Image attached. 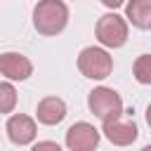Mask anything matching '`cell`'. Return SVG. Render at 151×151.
<instances>
[{
	"mask_svg": "<svg viewBox=\"0 0 151 151\" xmlns=\"http://www.w3.org/2000/svg\"><path fill=\"white\" fill-rule=\"evenodd\" d=\"M68 24V7L64 0H40L33 9V26L40 35H59Z\"/></svg>",
	"mask_w": 151,
	"mask_h": 151,
	"instance_id": "6da1fadb",
	"label": "cell"
},
{
	"mask_svg": "<svg viewBox=\"0 0 151 151\" xmlns=\"http://www.w3.org/2000/svg\"><path fill=\"white\" fill-rule=\"evenodd\" d=\"M78 71L90 80H104L113 71V59L101 47H85L78 54Z\"/></svg>",
	"mask_w": 151,
	"mask_h": 151,
	"instance_id": "7a4b0ae2",
	"label": "cell"
},
{
	"mask_svg": "<svg viewBox=\"0 0 151 151\" xmlns=\"http://www.w3.org/2000/svg\"><path fill=\"white\" fill-rule=\"evenodd\" d=\"M87 106L90 111L104 123V120H113V118H120L123 113V99L120 94L113 90V87H94L87 97Z\"/></svg>",
	"mask_w": 151,
	"mask_h": 151,
	"instance_id": "3957f363",
	"label": "cell"
},
{
	"mask_svg": "<svg viewBox=\"0 0 151 151\" xmlns=\"http://www.w3.org/2000/svg\"><path fill=\"white\" fill-rule=\"evenodd\" d=\"M94 33H97V40L104 45V47H123L127 42V21L116 14V12H109L104 17H99L97 26H94Z\"/></svg>",
	"mask_w": 151,
	"mask_h": 151,
	"instance_id": "277c9868",
	"label": "cell"
},
{
	"mask_svg": "<svg viewBox=\"0 0 151 151\" xmlns=\"http://www.w3.org/2000/svg\"><path fill=\"white\" fill-rule=\"evenodd\" d=\"M66 146L68 151H94L99 146V130L85 120L73 123L66 130Z\"/></svg>",
	"mask_w": 151,
	"mask_h": 151,
	"instance_id": "5b68a950",
	"label": "cell"
},
{
	"mask_svg": "<svg viewBox=\"0 0 151 151\" xmlns=\"http://www.w3.org/2000/svg\"><path fill=\"white\" fill-rule=\"evenodd\" d=\"M38 134V127H35V120L31 116H24V113H14L7 118V137L12 144L17 146H26L35 139Z\"/></svg>",
	"mask_w": 151,
	"mask_h": 151,
	"instance_id": "8992f818",
	"label": "cell"
},
{
	"mask_svg": "<svg viewBox=\"0 0 151 151\" xmlns=\"http://www.w3.org/2000/svg\"><path fill=\"white\" fill-rule=\"evenodd\" d=\"M101 132H104V137H106L111 144H116V146H130V144L137 139V134H139V130H137V125H134L132 120H120V118L104 120V123H101Z\"/></svg>",
	"mask_w": 151,
	"mask_h": 151,
	"instance_id": "52a82bcc",
	"label": "cell"
},
{
	"mask_svg": "<svg viewBox=\"0 0 151 151\" xmlns=\"http://www.w3.org/2000/svg\"><path fill=\"white\" fill-rule=\"evenodd\" d=\"M0 73L7 80H26L33 76V64L28 57L19 52H2L0 54Z\"/></svg>",
	"mask_w": 151,
	"mask_h": 151,
	"instance_id": "ba28073f",
	"label": "cell"
},
{
	"mask_svg": "<svg viewBox=\"0 0 151 151\" xmlns=\"http://www.w3.org/2000/svg\"><path fill=\"white\" fill-rule=\"evenodd\" d=\"M35 118L38 123L42 125H57L66 118V104L64 99L59 97H45L38 101V109H35Z\"/></svg>",
	"mask_w": 151,
	"mask_h": 151,
	"instance_id": "9c48e42d",
	"label": "cell"
},
{
	"mask_svg": "<svg viewBox=\"0 0 151 151\" xmlns=\"http://www.w3.org/2000/svg\"><path fill=\"white\" fill-rule=\"evenodd\" d=\"M125 14L132 21V26L149 31L151 28V0H127Z\"/></svg>",
	"mask_w": 151,
	"mask_h": 151,
	"instance_id": "30bf717a",
	"label": "cell"
},
{
	"mask_svg": "<svg viewBox=\"0 0 151 151\" xmlns=\"http://www.w3.org/2000/svg\"><path fill=\"white\" fill-rule=\"evenodd\" d=\"M17 106V90L12 83H0V113H12Z\"/></svg>",
	"mask_w": 151,
	"mask_h": 151,
	"instance_id": "8fae6325",
	"label": "cell"
},
{
	"mask_svg": "<svg viewBox=\"0 0 151 151\" xmlns=\"http://www.w3.org/2000/svg\"><path fill=\"white\" fill-rule=\"evenodd\" d=\"M132 71H134L137 83H142V85H151V57H149V54H142V57L134 61Z\"/></svg>",
	"mask_w": 151,
	"mask_h": 151,
	"instance_id": "7c38bea8",
	"label": "cell"
},
{
	"mask_svg": "<svg viewBox=\"0 0 151 151\" xmlns=\"http://www.w3.org/2000/svg\"><path fill=\"white\" fill-rule=\"evenodd\" d=\"M31 151H61V146L57 144V142H38V144H33L31 146Z\"/></svg>",
	"mask_w": 151,
	"mask_h": 151,
	"instance_id": "4fadbf2b",
	"label": "cell"
},
{
	"mask_svg": "<svg viewBox=\"0 0 151 151\" xmlns=\"http://www.w3.org/2000/svg\"><path fill=\"white\" fill-rule=\"evenodd\" d=\"M125 0H101V5L104 7H109V9H116V7H120Z\"/></svg>",
	"mask_w": 151,
	"mask_h": 151,
	"instance_id": "5bb4252c",
	"label": "cell"
},
{
	"mask_svg": "<svg viewBox=\"0 0 151 151\" xmlns=\"http://www.w3.org/2000/svg\"><path fill=\"white\" fill-rule=\"evenodd\" d=\"M142 151H151V146H144V149H142Z\"/></svg>",
	"mask_w": 151,
	"mask_h": 151,
	"instance_id": "9a60e30c",
	"label": "cell"
}]
</instances>
